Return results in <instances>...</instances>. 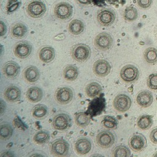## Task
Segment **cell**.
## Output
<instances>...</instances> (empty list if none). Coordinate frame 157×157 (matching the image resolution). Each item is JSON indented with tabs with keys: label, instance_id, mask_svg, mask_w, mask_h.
<instances>
[{
	"label": "cell",
	"instance_id": "1",
	"mask_svg": "<svg viewBox=\"0 0 157 157\" xmlns=\"http://www.w3.org/2000/svg\"><path fill=\"white\" fill-rule=\"evenodd\" d=\"M140 72L139 69L132 64H126L124 66L120 71V77L121 80L128 84L136 82L139 77Z\"/></svg>",
	"mask_w": 157,
	"mask_h": 157
},
{
	"label": "cell",
	"instance_id": "2",
	"mask_svg": "<svg viewBox=\"0 0 157 157\" xmlns=\"http://www.w3.org/2000/svg\"><path fill=\"white\" fill-rule=\"evenodd\" d=\"M46 10V5L42 0H32L28 4L26 7L28 14L34 18H39L44 16Z\"/></svg>",
	"mask_w": 157,
	"mask_h": 157
},
{
	"label": "cell",
	"instance_id": "3",
	"mask_svg": "<svg viewBox=\"0 0 157 157\" xmlns=\"http://www.w3.org/2000/svg\"><path fill=\"white\" fill-rule=\"evenodd\" d=\"M71 56L78 62H84L91 56L90 47L84 44H78L74 45L71 49Z\"/></svg>",
	"mask_w": 157,
	"mask_h": 157
},
{
	"label": "cell",
	"instance_id": "4",
	"mask_svg": "<svg viewBox=\"0 0 157 157\" xmlns=\"http://www.w3.org/2000/svg\"><path fill=\"white\" fill-rule=\"evenodd\" d=\"M115 18V12L113 10L110 8L102 9L97 14V20L98 23L104 27L111 26L114 23Z\"/></svg>",
	"mask_w": 157,
	"mask_h": 157
},
{
	"label": "cell",
	"instance_id": "5",
	"mask_svg": "<svg viewBox=\"0 0 157 157\" xmlns=\"http://www.w3.org/2000/svg\"><path fill=\"white\" fill-rule=\"evenodd\" d=\"M69 150V143L62 138L55 140L50 145L51 153L56 156H66L67 155Z\"/></svg>",
	"mask_w": 157,
	"mask_h": 157
},
{
	"label": "cell",
	"instance_id": "6",
	"mask_svg": "<svg viewBox=\"0 0 157 157\" xmlns=\"http://www.w3.org/2000/svg\"><path fill=\"white\" fill-rule=\"evenodd\" d=\"M73 13V7L67 2H60L56 4L54 8V14L60 20H67L71 17Z\"/></svg>",
	"mask_w": 157,
	"mask_h": 157
},
{
	"label": "cell",
	"instance_id": "7",
	"mask_svg": "<svg viewBox=\"0 0 157 157\" xmlns=\"http://www.w3.org/2000/svg\"><path fill=\"white\" fill-rule=\"evenodd\" d=\"M95 47L102 51H105L111 48L113 40L112 36L107 33L102 32L98 34L94 39Z\"/></svg>",
	"mask_w": 157,
	"mask_h": 157
},
{
	"label": "cell",
	"instance_id": "8",
	"mask_svg": "<svg viewBox=\"0 0 157 157\" xmlns=\"http://www.w3.org/2000/svg\"><path fill=\"white\" fill-rule=\"evenodd\" d=\"M71 118L70 116L64 113H60L56 115L53 118L52 127L53 129L64 131L70 128Z\"/></svg>",
	"mask_w": 157,
	"mask_h": 157
},
{
	"label": "cell",
	"instance_id": "9",
	"mask_svg": "<svg viewBox=\"0 0 157 157\" xmlns=\"http://www.w3.org/2000/svg\"><path fill=\"white\" fill-rule=\"evenodd\" d=\"M132 101L131 98L125 94H119L114 98L113 102V107L119 112L124 113L131 107Z\"/></svg>",
	"mask_w": 157,
	"mask_h": 157
},
{
	"label": "cell",
	"instance_id": "10",
	"mask_svg": "<svg viewBox=\"0 0 157 157\" xmlns=\"http://www.w3.org/2000/svg\"><path fill=\"white\" fill-rule=\"evenodd\" d=\"M96 142L98 146L103 148H107L113 145L115 142L113 134L109 131L102 130L96 137Z\"/></svg>",
	"mask_w": 157,
	"mask_h": 157
},
{
	"label": "cell",
	"instance_id": "11",
	"mask_svg": "<svg viewBox=\"0 0 157 157\" xmlns=\"http://www.w3.org/2000/svg\"><path fill=\"white\" fill-rule=\"evenodd\" d=\"M55 98L59 104H67L74 98V93L72 90L69 87H60L56 90Z\"/></svg>",
	"mask_w": 157,
	"mask_h": 157
},
{
	"label": "cell",
	"instance_id": "12",
	"mask_svg": "<svg viewBox=\"0 0 157 157\" xmlns=\"http://www.w3.org/2000/svg\"><path fill=\"white\" fill-rule=\"evenodd\" d=\"M128 144L131 149L135 152L142 151L147 146L146 138L140 134L132 135L129 140Z\"/></svg>",
	"mask_w": 157,
	"mask_h": 157
},
{
	"label": "cell",
	"instance_id": "13",
	"mask_svg": "<svg viewBox=\"0 0 157 157\" xmlns=\"http://www.w3.org/2000/svg\"><path fill=\"white\" fill-rule=\"evenodd\" d=\"M32 52L31 44L26 40L20 41L15 45L13 48L15 55L20 59H25L28 58Z\"/></svg>",
	"mask_w": 157,
	"mask_h": 157
},
{
	"label": "cell",
	"instance_id": "14",
	"mask_svg": "<svg viewBox=\"0 0 157 157\" xmlns=\"http://www.w3.org/2000/svg\"><path fill=\"white\" fill-rule=\"evenodd\" d=\"M111 66L109 63L103 59L97 60L93 64V71L94 74L100 77L107 76L110 72Z\"/></svg>",
	"mask_w": 157,
	"mask_h": 157
},
{
	"label": "cell",
	"instance_id": "15",
	"mask_svg": "<svg viewBox=\"0 0 157 157\" xmlns=\"http://www.w3.org/2000/svg\"><path fill=\"white\" fill-rule=\"evenodd\" d=\"M3 74L9 78L16 77L20 71V67L15 61H10L6 63L2 68Z\"/></svg>",
	"mask_w": 157,
	"mask_h": 157
},
{
	"label": "cell",
	"instance_id": "16",
	"mask_svg": "<svg viewBox=\"0 0 157 157\" xmlns=\"http://www.w3.org/2000/svg\"><path fill=\"white\" fill-rule=\"evenodd\" d=\"M4 98L10 102H15L20 100L21 92L20 89L15 85L8 86L4 91Z\"/></svg>",
	"mask_w": 157,
	"mask_h": 157
},
{
	"label": "cell",
	"instance_id": "17",
	"mask_svg": "<svg viewBox=\"0 0 157 157\" xmlns=\"http://www.w3.org/2000/svg\"><path fill=\"white\" fill-rule=\"evenodd\" d=\"M153 101V96L151 91L142 90L139 92L136 96V102L139 105L143 108H147L151 105Z\"/></svg>",
	"mask_w": 157,
	"mask_h": 157
},
{
	"label": "cell",
	"instance_id": "18",
	"mask_svg": "<svg viewBox=\"0 0 157 157\" xmlns=\"http://www.w3.org/2000/svg\"><path fill=\"white\" fill-rule=\"evenodd\" d=\"M91 148V143L86 137H80L75 143V150L80 155H85L90 152Z\"/></svg>",
	"mask_w": 157,
	"mask_h": 157
},
{
	"label": "cell",
	"instance_id": "19",
	"mask_svg": "<svg viewBox=\"0 0 157 157\" xmlns=\"http://www.w3.org/2000/svg\"><path fill=\"white\" fill-rule=\"evenodd\" d=\"M55 50L50 46H44L39 50V58L43 63H48L52 61L55 59Z\"/></svg>",
	"mask_w": 157,
	"mask_h": 157
},
{
	"label": "cell",
	"instance_id": "20",
	"mask_svg": "<svg viewBox=\"0 0 157 157\" xmlns=\"http://www.w3.org/2000/svg\"><path fill=\"white\" fill-rule=\"evenodd\" d=\"M23 77L26 82L29 83H34L39 78L40 72L37 67L34 66H29L24 70Z\"/></svg>",
	"mask_w": 157,
	"mask_h": 157
},
{
	"label": "cell",
	"instance_id": "21",
	"mask_svg": "<svg viewBox=\"0 0 157 157\" xmlns=\"http://www.w3.org/2000/svg\"><path fill=\"white\" fill-rule=\"evenodd\" d=\"M26 96L29 102L36 103L41 101L43 98V92L40 88L34 86L28 89Z\"/></svg>",
	"mask_w": 157,
	"mask_h": 157
},
{
	"label": "cell",
	"instance_id": "22",
	"mask_svg": "<svg viewBox=\"0 0 157 157\" xmlns=\"http://www.w3.org/2000/svg\"><path fill=\"white\" fill-rule=\"evenodd\" d=\"M28 29L26 26L21 22L15 23L10 29L11 36L16 39H21L26 35Z\"/></svg>",
	"mask_w": 157,
	"mask_h": 157
},
{
	"label": "cell",
	"instance_id": "23",
	"mask_svg": "<svg viewBox=\"0 0 157 157\" xmlns=\"http://www.w3.org/2000/svg\"><path fill=\"white\" fill-rule=\"evenodd\" d=\"M21 0H2L1 8L7 14L13 13L21 6Z\"/></svg>",
	"mask_w": 157,
	"mask_h": 157
},
{
	"label": "cell",
	"instance_id": "24",
	"mask_svg": "<svg viewBox=\"0 0 157 157\" xmlns=\"http://www.w3.org/2000/svg\"><path fill=\"white\" fill-rule=\"evenodd\" d=\"M85 29L84 23L79 19H74L69 24L68 30L74 35H78Z\"/></svg>",
	"mask_w": 157,
	"mask_h": 157
},
{
	"label": "cell",
	"instance_id": "25",
	"mask_svg": "<svg viewBox=\"0 0 157 157\" xmlns=\"http://www.w3.org/2000/svg\"><path fill=\"white\" fill-rule=\"evenodd\" d=\"M78 75V68L72 64L66 66L63 70V77L67 81L75 80Z\"/></svg>",
	"mask_w": 157,
	"mask_h": 157
},
{
	"label": "cell",
	"instance_id": "26",
	"mask_svg": "<svg viewBox=\"0 0 157 157\" xmlns=\"http://www.w3.org/2000/svg\"><path fill=\"white\" fill-rule=\"evenodd\" d=\"M153 122V115H142L137 118V126L142 130H147L151 128Z\"/></svg>",
	"mask_w": 157,
	"mask_h": 157
},
{
	"label": "cell",
	"instance_id": "27",
	"mask_svg": "<svg viewBox=\"0 0 157 157\" xmlns=\"http://www.w3.org/2000/svg\"><path fill=\"white\" fill-rule=\"evenodd\" d=\"M101 91V86L99 83L95 82L88 83L85 87V93L86 95L91 98H94L98 96Z\"/></svg>",
	"mask_w": 157,
	"mask_h": 157
},
{
	"label": "cell",
	"instance_id": "28",
	"mask_svg": "<svg viewBox=\"0 0 157 157\" xmlns=\"http://www.w3.org/2000/svg\"><path fill=\"white\" fill-rule=\"evenodd\" d=\"M74 121L75 124L80 127L85 128L87 126L91 121L90 117L84 112H77L74 115Z\"/></svg>",
	"mask_w": 157,
	"mask_h": 157
},
{
	"label": "cell",
	"instance_id": "29",
	"mask_svg": "<svg viewBox=\"0 0 157 157\" xmlns=\"http://www.w3.org/2000/svg\"><path fill=\"white\" fill-rule=\"evenodd\" d=\"M144 57L147 63L155 64L157 63V48L152 47L147 48L144 53Z\"/></svg>",
	"mask_w": 157,
	"mask_h": 157
},
{
	"label": "cell",
	"instance_id": "30",
	"mask_svg": "<svg viewBox=\"0 0 157 157\" xmlns=\"http://www.w3.org/2000/svg\"><path fill=\"white\" fill-rule=\"evenodd\" d=\"M48 113V108L44 104L36 105L32 110V115L36 119L44 118Z\"/></svg>",
	"mask_w": 157,
	"mask_h": 157
},
{
	"label": "cell",
	"instance_id": "31",
	"mask_svg": "<svg viewBox=\"0 0 157 157\" xmlns=\"http://www.w3.org/2000/svg\"><path fill=\"white\" fill-rule=\"evenodd\" d=\"M50 138V135L47 131L40 130L36 132L33 137L34 142L37 144H44L47 143Z\"/></svg>",
	"mask_w": 157,
	"mask_h": 157
},
{
	"label": "cell",
	"instance_id": "32",
	"mask_svg": "<svg viewBox=\"0 0 157 157\" xmlns=\"http://www.w3.org/2000/svg\"><path fill=\"white\" fill-rule=\"evenodd\" d=\"M138 17V12L136 7L129 6H127L123 12V18L127 21H135Z\"/></svg>",
	"mask_w": 157,
	"mask_h": 157
},
{
	"label": "cell",
	"instance_id": "33",
	"mask_svg": "<svg viewBox=\"0 0 157 157\" xmlns=\"http://www.w3.org/2000/svg\"><path fill=\"white\" fill-rule=\"evenodd\" d=\"M131 155V151L126 145L120 144L112 150V156L114 157H127Z\"/></svg>",
	"mask_w": 157,
	"mask_h": 157
},
{
	"label": "cell",
	"instance_id": "34",
	"mask_svg": "<svg viewBox=\"0 0 157 157\" xmlns=\"http://www.w3.org/2000/svg\"><path fill=\"white\" fill-rule=\"evenodd\" d=\"M13 134L12 126L7 123H2L0 126V138L2 140L9 139Z\"/></svg>",
	"mask_w": 157,
	"mask_h": 157
},
{
	"label": "cell",
	"instance_id": "35",
	"mask_svg": "<svg viewBox=\"0 0 157 157\" xmlns=\"http://www.w3.org/2000/svg\"><path fill=\"white\" fill-rule=\"evenodd\" d=\"M102 125L107 129H115L118 126V121L117 119L112 116H104L101 121Z\"/></svg>",
	"mask_w": 157,
	"mask_h": 157
},
{
	"label": "cell",
	"instance_id": "36",
	"mask_svg": "<svg viewBox=\"0 0 157 157\" xmlns=\"http://www.w3.org/2000/svg\"><path fill=\"white\" fill-rule=\"evenodd\" d=\"M147 85L151 90H157V73L151 74L148 77Z\"/></svg>",
	"mask_w": 157,
	"mask_h": 157
},
{
	"label": "cell",
	"instance_id": "37",
	"mask_svg": "<svg viewBox=\"0 0 157 157\" xmlns=\"http://www.w3.org/2000/svg\"><path fill=\"white\" fill-rule=\"evenodd\" d=\"M153 0H137V5L142 9H147L150 7Z\"/></svg>",
	"mask_w": 157,
	"mask_h": 157
},
{
	"label": "cell",
	"instance_id": "38",
	"mask_svg": "<svg viewBox=\"0 0 157 157\" xmlns=\"http://www.w3.org/2000/svg\"><path fill=\"white\" fill-rule=\"evenodd\" d=\"M150 140L155 144H157V128L153 129L150 134Z\"/></svg>",
	"mask_w": 157,
	"mask_h": 157
},
{
	"label": "cell",
	"instance_id": "39",
	"mask_svg": "<svg viewBox=\"0 0 157 157\" xmlns=\"http://www.w3.org/2000/svg\"><path fill=\"white\" fill-rule=\"evenodd\" d=\"M0 29H1V36H3L6 34L7 32V25L5 23V21L2 19L0 21Z\"/></svg>",
	"mask_w": 157,
	"mask_h": 157
},
{
	"label": "cell",
	"instance_id": "40",
	"mask_svg": "<svg viewBox=\"0 0 157 157\" xmlns=\"http://www.w3.org/2000/svg\"><path fill=\"white\" fill-rule=\"evenodd\" d=\"M77 2L82 5H89L91 3V0H77Z\"/></svg>",
	"mask_w": 157,
	"mask_h": 157
},
{
	"label": "cell",
	"instance_id": "41",
	"mask_svg": "<svg viewBox=\"0 0 157 157\" xmlns=\"http://www.w3.org/2000/svg\"><path fill=\"white\" fill-rule=\"evenodd\" d=\"M13 155H14L11 153L10 151H3L1 154V156H8L9 157V156H13Z\"/></svg>",
	"mask_w": 157,
	"mask_h": 157
},
{
	"label": "cell",
	"instance_id": "42",
	"mask_svg": "<svg viewBox=\"0 0 157 157\" xmlns=\"http://www.w3.org/2000/svg\"><path fill=\"white\" fill-rule=\"evenodd\" d=\"M153 156H157V152H156V153Z\"/></svg>",
	"mask_w": 157,
	"mask_h": 157
},
{
	"label": "cell",
	"instance_id": "43",
	"mask_svg": "<svg viewBox=\"0 0 157 157\" xmlns=\"http://www.w3.org/2000/svg\"><path fill=\"white\" fill-rule=\"evenodd\" d=\"M112 1H116V0H112Z\"/></svg>",
	"mask_w": 157,
	"mask_h": 157
}]
</instances>
